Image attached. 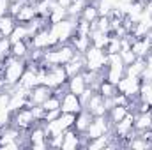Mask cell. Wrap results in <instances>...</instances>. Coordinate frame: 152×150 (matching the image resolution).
<instances>
[{"label":"cell","instance_id":"cell-33","mask_svg":"<svg viewBox=\"0 0 152 150\" xmlns=\"http://www.w3.org/2000/svg\"><path fill=\"white\" fill-rule=\"evenodd\" d=\"M23 5H25V4H23L21 0H16V2H11V4H9V14H11V16H16V14L20 12V9H21Z\"/></svg>","mask_w":152,"mask_h":150},{"label":"cell","instance_id":"cell-5","mask_svg":"<svg viewBox=\"0 0 152 150\" xmlns=\"http://www.w3.org/2000/svg\"><path fill=\"white\" fill-rule=\"evenodd\" d=\"M140 87H142V78H134V76H124L118 83H117V90L126 94L129 99L131 97H140Z\"/></svg>","mask_w":152,"mask_h":150},{"label":"cell","instance_id":"cell-4","mask_svg":"<svg viewBox=\"0 0 152 150\" xmlns=\"http://www.w3.org/2000/svg\"><path fill=\"white\" fill-rule=\"evenodd\" d=\"M36 124H37V122H36V118H34V115H32L30 106H23V108H20L18 111H14L12 113V117H11V125L18 127L21 133L30 131Z\"/></svg>","mask_w":152,"mask_h":150},{"label":"cell","instance_id":"cell-9","mask_svg":"<svg viewBox=\"0 0 152 150\" xmlns=\"http://www.w3.org/2000/svg\"><path fill=\"white\" fill-rule=\"evenodd\" d=\"M80 110H83L81 103H80V97L73 94V92H66V95L62 97V103H60V111L62 113H78Z\"/></svg>","mask_w":152,"mask_h":150},{"label":"cell","instance_id":"cell-18","mask_svg":"<svg viewBox=\"0 0 152 150\" xmlns=\"http://www.w3.org/2000/svg\"><path fill=\"white\" fill-rule=\"evenodd\" d=\"M147 66V60L145 58H140L136 57V60L129 66H126V76H134V78H142L143 74V69Z\"/></svg>","mask_w":152,"mask_h":150},{"label":"cell","instance_id":"cell-35","mask_svg":"<svg viewBox=\"0 0 152 150\" xmlns=\"http://www.w3.org/2000/svg\"><path fill=\"white\" fill-rule=\"evenodd\" d=\"M9 99H11V94H9V92H4V94L0 95V108H7Z\"/></svg>","mask_w":152,"mask_h":150},{"label":"cell","instance_id":"cell-36","mask_svg":"<svg viewBox=\"0 0 152 150\" xmlns=\"http://www.w3.org/2000/svg\"><path fill=\"white\" fill-rule=\"evenodd\" d=\"M9 0H0V16L4 14H9Z\"/></svg>","mask_w":152,"mask_h":150},{"label":"cell","instance_id":"cell-15","mask_svg":"<svg viewBox=\"0 0 152 150\" xmlns=\"http://www.w3.org/2000/svg\"><path fill=\"white\" fill-rule=\"evenodd\" d=\"M151 120H152V110L151 111H142V113H134V129L138 133L145 131L151 127Z\"/></svg>","mask_w":152,"mask_h":150},{"label":"cell","instance_id":"cell-3","mask_svg":"<svg viewBox=\"0 0 152 150\" xmlns=\"http://www.w3.org/2000/svg\"><path fill=\"white\" fill-rule=\"evenodd\" d=\"M76 21H78V18L67 16V18L62 20L60 23H53V25H50V32L58 39L60 44L69 42L71 37L76 34Z\"/></svg>","mask_w":152,"mask_h":150},{"label":"cell","instance_id":"cell-21","mask_svg":"<svg viewBox=\"0 0 152 150\" xmlns=\"http://www.w3.org/2000/svg\"><path fill=\"white\" fill-rule=\"evenodd\" d=\"M127 113H129L127 106H122V104H115L113 108H110V110H108L106 117H108L110 124L113 125V124H117V122H120V120H122V118H124Z\"/></svg>","mask_w":152,"mask_h":150},{"label":"cell","instance_id":"cell-38","mask_svg":"<svg viewBox=\"0 0 152 150\" xmlns=\"http://www.w3.org/2000/svg\"><path fill=\"white\" fill-rule=\"evenodd\" d=\"M9 2H16V0H9Z\"/></svg>","mask_w":152,"mask_h":150},{"label":"cell","instance_id":"cell-17","mask_svg":"<svg viewBox=\"0 0 152 150\" xmlns=\"http://www.w3.org/2000/svg\"><path fill=\"white\" fill-rule=\"evenodd\" d=\"M16 25H18V21L14 16H11V14L0 16V32L4 34V37H9L12 34V30L16 28Z\"/></svg>","mask_w":152,"mask_h":150},{"label":"cell","instance_id":"cell-23","mask_svg":"<svg viewBox=\"0 0 152 150\" xmlns=\"http://www.w3.org/2000/svg\"><path fill=\"white\" fill-rule=\"evenodd\" d=\"M126 147H129V149H133V150H147V149H152V141L145 140V138L140 136V134H136L134 138H131V140L127 141Z\"/></svg>","mask_w":152,"mask_h":150},{"label":"cell","instance_id":"cell-32","mask_svg":"<svg viewBox=\"0 0 152 150\" xmlns=\"http://www.w3.org/2000/svg\"><path fill=\"white\" fill-rule=\"evenodd\" d=\"M60 115H62L60 110H48V111L44 113V120H42V122H53V120H57Z\"/></svg>","mask_w":152,"mask_h":150},{"label":"cell","instance_id":"cell-29","mask_svg":"<svg viewBox=\"0 0 152 150\" xmlns=\"http://www.w3.org/2000/svg\"><path fill=\"white\" fill-rule=\"evenodd\" d=\"M76 34H80V36H90V23L85 21L83 18H78V21H76Z\"/></svg>","mask_w":152,"mask_h":150},{"label":"cell","instance_id":"cell-13","mask_svg":"<svg viewBox=\"0 0 152 150\" xmlns=\"http://www.w3.org/2000/svg\"><path fill=\"white\" fill-rule=\"evenodd\" d=\"M69 42H71V46L75 48L76 53H81V55L92 46V42H90V36H80V34H75Z\"/></svg>","mask_w":152,"mask_h":150},{"label":"cell","instance_id":"cell-11","mask_svg":"<svg viewBox=\"0 0 152 150\" xmlns=\"http://www.w3.org/2000/svg\"><path fill=\"white\" fill-rule=\"evenodd\" d=\"M92 118H94V115L88 111V110H80V111L76 113V120H75V127L76 131L81 134V133H85L87 129H88V125H90V122H92Z\"/></svg>","mask_w":152,"mask_h":150},{"label":"cell","instance_id":"cell-27","mask_svg":"<svg viewBox=\"0 0 152 150\" xmlns=\"http://www.w3.org/2000/svg\"><path fill=\"white\" fill-rule=\"evenodd\" d=\"M60 103H62V99L51 94V95L42 103V108H44L46 111H48V110H60Z\"/></svg>","mask_w":152,"mask_h":150},{"label":"cell","instance_id":"cell-39","mask_svg":"<svg viewBox=\"0 0 152 150\" xmlns=\"http://www.w3.org/2000/svg\"><path fill=\"white\" fill-rule=\"evenodd\" d=\"M151 53H152V50H151Z\"/></svg>","mask_w":152,"mask_h":150},{"label":"cell","instance_id":"cell-25","mask_svg":"<svg viewBox=\"0 0 152 150\" xmlns=\"http://www.w3.org/2000/svg\"><path fill=\"white\" fill-rule=\"evenodd\" d=\"M80 18H83V20H85V21H88V23L96 21V20L99 18V9H97V4H87V5H85V9L81 11Z\"/></svg>","mask_w":152,"mask_h":150},{"label":"cell","instance_id":"cell-22","mask_svg":"<svg viewBox=\"0 0 152 150\" xmlns=\"http://www.w3.org/2000/svg\"><path fill=\"white\" fill-rule=\"evenodd\" d=\"M67 18V9H62L60 5H57V2H53L51 5V11L48 14V23L53 25V23H60L62 20Z\"/></svg>","mask_w":152,"mask_h":150},{"label":"cell","instance_id":"cell-7","mask_svg":"<svg viewBox=\"0 0 152 150\" xmlns=\"http://www.w3.org/2000/svg\"><path fill=\"white\" fill-rule=\"evenodd\" d=\"M81 147V134L76 131L75 127H69L64 131V138H62V150H76Z\"/></svg>","mask_w":152,"mask_h":150},{"label":"cell","instance_id":"cell-16","mask_svg":"<svg viewBox=\"0 0 152 150\" xmlns=\"http://www.w3.org/2000/svg\"><path fill=\"white\" fill-rule=\"evenodd\" d=\"M7 39L11 41V44H12V42H18V41H27V39H32V34H30V30H28V25L18 23V25H16V28L12 30V34H11Z\"/></svg>","mask_w":152,"mask_h":150},{"label":"cell","instance_id":"cell-28","mask_svg":"<svg viewBox=\"0 0 152 150\" xmlns=\"http://www.w3.org/2000/svg\"><path fill=\"white\" fill-rule=\"evenodd\" d=\"M104 51H106L108 55H112V53H118V51H120V37H117V36H110V41H108Z\"/></svg>","mask_w":152,"mask_h":150},{"label":"cell","instance_id":"cell-6","mask_svg":"<svg viewBox=\"0 0 152 150\" xmlns=\"http://www.w3.org/2000/svg\"><path fill=\"white\" fill-rule=\"evenodd\" d=\"M53 94V88L51 87H48V85H44V83H37L34 88H30V92H28V104L30 106H34V104H41L42 106V103L50 97Z\"/></svg>","mask_w":152,"mask_h":150},{"label":"cell","instance_id":"cell-2","mask_svg":"<svg viewBox=\"0 0 152 150\" xmlns=\"http://www.w3.org/2000/svg\"><path fill=\"white\" fill-rule=\"evenodd\" d=\"M85 69L88 71H96V73H101L104 71L106 67V62H108V53L101 48H96V46H90L85 53Z\"/></svg>","mask_w":152,"mask_h":150},{"label":"cell","instance_id":"cell-24","mask_svg":"<svg viewBox=\"0 0 152 150\" xmlns=\"http://www.w3.org/2000/svg\"><path fill=\"white\" fill-rule=\"evenodd\" d=\"M108 41H110V34H103V32H99V30L90 32V42H92V46H96V48L104 50L106 44H108Z\"/></svg>","mask_w":152,"mask_h":150},{"label":"cell","instance_id":"cell-14","mask_svg":"<svg viewBox=\"0 0 152 150\" xmlns=\"http://www.w3.org/2000/svg\"><path fill=\"white\" fill-rule=\"evenodd\" d=\"M67 88H69V92H73V94H76V95L80 97L81 92L87 88V83H85L83 74L80 73V74H76V76H71V78L67 79Z\"/></svg>","mask_w":152,"mask_h":150},{"label":"cell","instance_id":"cell-1","mask_svg":"<svg viewBox=\"0 0 152 150\" xmlns=\"http://www.w3.org/2000/svg\"><path fill=\"white\" fill-rule=\"evenodd\" d=\"M27 69V60L25 58H16L12 55H9L4 62V67H2V78L5 79V85H16L20 81L21 74L25 73Z\"/></svg>","mask_w":152,"mask_h":150},{"label":"cell","instance_id":"cell-31","mask_svg":"<svg viewBox=\"0 0 152 150\" xmlns=\"http://www.w3.org/2000/svg\"><path fill=\"white\" fill-rule=\"evenodd\" d=\"M11 117H12V113L7 108H0V129L11 125Z\"/></svg>","mask_w":152,"mask_h":150},{"label":"cell","instance_id":"cell-30","mask_svg":"<svg viewBox=\"0 0 152 150\" xmlns=\"http://www.w3.org/2000/svg\"><path fill=\"white\" fill-rule=\"evenodd\" d=\"M118 55H120V58H122L124 66H129V64H133V62L136 60V55L133 53V50H131V48H129V50H120V51H118Z\"/></svg>","mask_w":152,"mask_h":150},{"label":"cell","instance_id":"cell-20","mask_svg":"<svg viewBox=\"0 0 152 150\" xmlns=\"http://www.w3.org/2000/svg\"><path fill=\"white\" fill-rule=\"evenodd\" d=\"M28 51H30V44L27 41H18V42L11 44V55L16 57V58H25L27 60Z\"/></svg>","mask_w":152,"mask_h":150},{"label":"cell","instance_id":"cell-26","mask_svg":"<svg viewBox=\"0 0 152 150\" xmlns=\"http://www.w3.org/2000/svg\"><path fill=\"white\" fill-rule=\"evenodd\" d=\"M87 4H88L87 0H73V2H71V5L67 7V16L80 18V14H81V11L85 9V5H87Z\"/></svg>","mask_w":152,"mask_h":150},{"label":"cell","instance_id":"cell-12","mask_svg":"<svg viewBox=\"0 0 152 150\" xmlns=\"http://www.w3.org/2000/svg\"><path fill=\"white\" fill-rule=\"evenodd\" d=\"M131 50H133V53H134L136 57H140V58H147V57L151 55L152 42H149L145 37L134 39V41H133V44H131Z\"/></svg>","mask_w":152,"mask_h":150},{"label":"cell","instance_id":"cell-10","mask_svg":"<svg viewBox=\"0 0 152 150\" xmlns=\"http://www.w3.org/2000/svg\"><path fill=\"white\" fill-rule=\"evenodd\" d=\"M14 18H16V21H18V23H23V25H27V23L34 21V20L37 18L36 5H34V4H25V5L20 9V12H18Z\"/></svg>","mask_w":152,"mask_h":150},{"label":"cell","instance_id":"cell-37","mask_svg":"<svg viewBox=\"0 0 152 150\" xmlns=\"http://www.w3.org/2000/svg\"><path fill=\"white\" fill-rule=\"evenodd\" d=\"M87 2H88V4H97L99 0H87Z\"/></svg>","mask_w":152,"mask_h":150},{"label":"cell","instance_id":"cell-19","mask_svg":"<svg viewBox=\"0 0 152 150\" xmlns=\"http://www.w3.org/2000/svg\"><path fill=\"white\" fill-rule=\"evenodd\" d=\"M97 92H99L104 99H112V97H115V94H117L118 90H117V85H115V83L108 81L106 78H103V79L99 81V85H97Z\"/></svg>","mask_w":152,"mask_h":150},{"label":"cell","instance_id":"cell-34","mask_svg":"<svg viewBox=\"0 0 152 150\" xmlns=\"http://www.w3.org/2000/svg\"><path fill=\"white\" fill-rule=\"evenodd\" d=\"M20 147H21V143H20L18 140H12V141H9V143L2 145L0 149H2V150H18Z\"/></svg>","mask_w":152,"mask_h":150},{"label":"cell","instance_id":"cell-8","mask_svg":"<svg viewBox=\"0 0 152 150\" xmlns=\"http://www.w3.org/2000/svg\"><path fill=\"white\" fill-rule=\"evenodd\" d=\"M83 108H85V110H88V111L92 113L94 117H96V115H106L104 97H103L97 90H94V94L90 95V99L87 101V104H85Z\"/></svg>","mask_w":152,"mask_h":150}]
</instances>
